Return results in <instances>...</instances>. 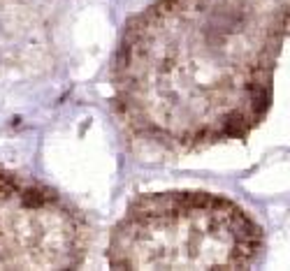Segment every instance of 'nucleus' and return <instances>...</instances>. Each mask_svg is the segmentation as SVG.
Masks as SVG:
<instances>
[{
	"label": "nucleus",
	"instance_id": "nucleus-1",
	"mask_svg": "<svg viewBox=\"0 0 290 271\" xmlns=\"http://www.w3.org/2000/svg\"><path fill=\"white\" fill-rule=\"evenodd\" d=\"M19 199H21L23 206H28V209H40V206H44V204L54 202L56 197L54 193H49V190H42V188H19Z\"/></svg>",
	"mask_w": 290,
	"mask_h": 271
},
{
	"label": "nucleus",
	"instance_id": "nucleus-2",
	"mask_svg": "<svg viewBox=\"0 0 290 271\" xmlns=\"http://www.w3.org/2000/svg\"><path fill=\"white\" fill-rule=\"evenodd\" d=\"M246 130H249V123H246V118L239 112L228 114L225 120H223V132H225L228 137H237V139H242V137L246 135Z\"/></svg>",
	"mask_w": 290,
	"mask_h": 271
},
{
	"label": "nucleus",
	"instance_id": "nucleus-3",
	"mask_svg": "<svg viewBox=\"0 0 290 271\" xmlns=\"http://www.w3.org/2000/svg\"><path fill=\"white\" fill-rule=\"evenodd\" d=\"M269 102H272V90H269V86L253 90V114L255 116H262V114L267 112Z\"/></svg>",
	"mask_w": 290,
	"mask_h": 271
},
{
	"label": "nucleus",
	"instance_id": "nucleus-4",
	"mask_svg": "<svg viewBox=\"0 0 290 271\" xmlns=\"http://www.w3.org/2000/svg\"><path fill=\"white\" fill-rule=\"evenodd\" d=\"M151 9V14H172L174 9H179V0H158Z\"/></svg>",
	"mask_w": 290,
	"mask_h": 271
}]
</instances>
